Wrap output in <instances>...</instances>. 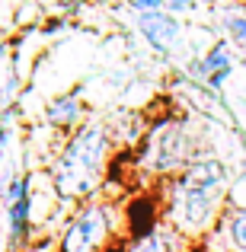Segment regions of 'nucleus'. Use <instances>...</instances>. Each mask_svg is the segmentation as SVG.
I'll return each instance as SVG.
<instances>
[{
  "mask_svg": "<svg viewBox=\"0 0 246 252\" xmlns=\"http://www.w3.org/2000/svg\"><path fill=\"white\" fill-rule=\"evenodd\" d=\"M230 195V172L217 157L202 154L189 163L176 179L163 182L160 191V217L176 227L185 240H198L214 230L227 208Z\"/></svg>",
  "mask_w": 246,
  "mask_h": 252,
  "instance_id": "nucleus-1",
  "label": "nucleus"
},
{
  "mask_svg": "<svg viewBox=\"0 0 246 252\" xmlns=\"http://www.w3.org/2000/svg\"><path fill=\"white\" fill-rule=\"evenodd\" d=\"M115 137L109 122H83L77 131H70L51 166L55 191L68 201H90L103 189V176L115 154Z\"/></svg>",
  "mask_w": 246,
  "mask_h": 252,
  "instance_id": "nucleus-2",
  "label": "nucleus"
},
{
  "mask_svg": "<svg viewBox=\"0 0 246 252\" xmlns=\"http://www.w3.org/2000/svg\"><path fill=\"white\" fill-rule=\"evenodd\" d=\"M195 157H202V147H198V137L192 131L189 118L176 115V112H166V115L150 122L147 134L141 141V154H138L135 163L144 179L170 182Z\"/></svg>",
  "mask_w": 246,
  "mask_h": 252,
  "instance_id": "nucleus-3",
  "label": "nucleus"
},
{
  "mask_svg": "<svg viewBox=\"0 0 246 252\" xmlns=\"http://www.w3.org/2000/svg\"><path fill=\"white\" fill-rule=\"evenodd\" d=\"M118 230V208L103 198H90L70 214L61 233V252H105Z\"/></svg>",
  "mask_w": 246,
  "mask_h": 252,
  "instance_id": "nucleus-4",
  "label": "nucleus"
},
{
  "mask_svg": "<svg viewBox=\"0 0 246 252\" xmlns=\"http://www.w3.org/2000/svg\"><path fill=\"white\" fill-rule=\"evenodd\" d=\"M135 29L160 58L170 55V51L176 48V42L182 38V23H179V16H173L170 10L138 13V16H135Z\"/></svg>",
  "mask_w": 246,
  "mask_h": 252,
  "instance_id": "nucleus-5",
  "label": "nucleus"
},
{
  "mask_svg": "<svg viewBox=\"0 0 246 252\" xmlns=\"http://www.w3.org/2000/svg\"><path fill=\"white\" fill-rule=\"evenodd\" d=\"M185 249H189V240L176 227H170L163 217H157L138 240L128 243L125 252H185Z\"/></svg>",
  "mask_w": 246,
  "mask_h": 252,
  "instance_id": "nucleus-6",
  "label": "nucleus"
},
{
  "mask_svg": "<svg viewBox=\"0 0 246 252\" xmlns=\"http://www.w3.org/2000/svg\"><path fill=\"white\" fill-rule=\"evenodd\" d=\"M211 236L227 252H246V204H227Z\"/></svg>",
  "mask_w": 246,
  "mask_h": 252,
  "instance_id": "nucleus-7",
  "label": "nucleus"
},
{
  "mask_svg": "<svg viewBox=\"0 0 246 252\" xmlns=\"http://www.w3.org/2000/svg\"><path fill=\"white\" fill-rule=\"evenodd\" d=\"M45 122H48L55 131H61V134H70V131L80 128L83 125L80 90H70V93H64V96L51 99V102L45 105Z\"/></svg>",
  "mask_w": 246,
  "mask_h": 252,
  "instance_id": "nucleus-8",
  "label": "nucleus"
},
{
  "mask_svg": "<svg viewBox=\"0 0 246 252\" xmlns=\"http://www.w3.org/2000/svg\"><path fill=\"white\" fill-rule=\"evenodd\" d=\"M234 45L227 38H217L208 51L202 55V80L211 86V90H221L227 83L230 70H234Z\"/></svg>",
  "mask_w": 246,
  "mask_h": 252,
  "instance_id": "nucleus-9",
  "label": "nucleus"
},
{
  "mask_svg": "<svg viewBox=\"0 0 246 252\" xmlns=\"http://www.w3.org/2000/svg\"><path fill=\"white\" fill-rule=\"evenodd\" d=\"M221 29H224V38H227V42L234 45V48L246 51V13H240V10L224 13Z\"/></svg>",
  "mask_w": 246,
  "mask_h": 252,
  "instance_id": "nucleus-10",
  "label": "nucleus"
},
{
  "mask_svg": "<svg viewBox=\"0 0 246 252\" xmlns=\"http://www.w3.org/2000/svg\"><path fill=\"white\" fill-rule=\"evenodd\" d=\"M163 3L173 16H189V13L198 10V0H163Z\"/></svg>",
  "mask_w": 246,
  "mask_h": 252,
  "instance_id": "nucleus-11",
  "label": "nucleus"
},
{
  "mask_svg": "<svg viewBox=\"0 0 246 252\" xmlns=\"http://www.w3.org/2000/svg\"><path fill=\"white\" fill-rule=\"evenodd\" d=\"M128 6L135 10V16H138V13H157V10H166L163 0H128Z\"/></svg>",
  "mask_w": 246,
  "mask_h": 252,
  "instance_id": "nucleus-12",
  "label": "nucleus"
},
{
  "mask_svg": "<svg viewBox=\"0 0 246 252\" xmlns=\"http://www.w3.org/2000/svg\"><path fill=\"white\" fill-rule=\"evenodd\" d=\"M10 134H13V118L6 115V112H0V154H3L6 144H10Z\"/></svg>",
  "mask_w": 246,
  "mask_h": 252,
  "instance_id": "nucleus-13",
  "label": "nucleus"
},
{
  "mask_svg": "<svg viewBox=\"0 0 246 252\" xmlns=\"http://www.w3.org/2000/svg\"><path fill=\"white\" fill-rule=\"evenodd\" d=\"M32 3H45V0H32Z\"/></svg>",
  "mask_w": 246,
  "mask_h": 252,
  "instance_id": "nucleus-14",
  "label": "nucleus"
},
{
  "mask_svg": "<svg viewBox=\"0 0 246 252\" xmlns=\"http://www.w3.org/2000/svg\"><path fill=\"white\" fill-rule=\"evenodd\" d=\"M0 38H3V32H0Z\"/></svg>",
  "mask_w": 246,
  "mask_h": 252,
  "instance_id": "nucleus-15",
  "label": "nucleus"
}]
</instances>
